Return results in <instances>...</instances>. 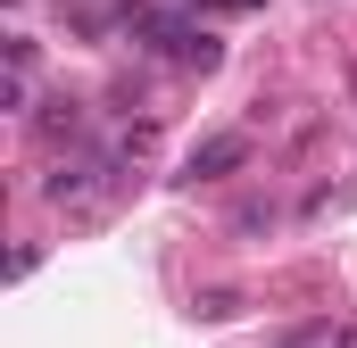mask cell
<instances>
[{"instance_id":"cell-1","label":"cell","mask_w":357,"mask_h":348,"mask_svg":"<svg viewBox=\"0 0 357 348\" xmlns=\"http://www.w3.org/2000/svg\"><path fill=\"white\" fill-rule=\"evenodd\" d=\"M233 166H250V133H216V141H199L191 150V182H216V174H233Z\"/></svg>"},{"instance_id":"cell-2","label":"cell","mask_w":357,"mask_h":348,"mask_svg":"<svg viewBox=\"0 0 357 348\" xmlns=\"http://www.w3.org/2000/svg\"><path fill=\"white\" fill-rule=\"evenodd\" d=\"M274 348H357V324H341V332L333 324H307V332H282Z\"/></svg>"},{"instance_id":"cell-3","label":"cell","mask_w":357,"mask_h":348,"mask_svg":"<svg viewBox=\"0 0 357 348\" xmlns=\"http://www.w3.org/2000/svg\"><path fill=\"white\" fill-rule=\"evenodd\" d=\"M84 133V108L75 100H50V116H42V141H75Z\"/></svg>"}]
</instances>
